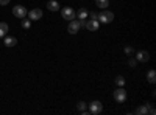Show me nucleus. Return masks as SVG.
<instances>
[{
  "instance_id": "f257e3e1",
  "label": "nucleus",
  "mask_w": 156,
  "mask_h": 115,
  "mask_svg": "<svg viewBox=\"0 0 156 115\" xmlns=\"http://www.w3.org/2000/svg\"><path fill=\"white\" fill-rule=\"evenodd\" d=\"M112 19H114V14L111 11H101L97 16V20L101 23H109V22H112Z\"/></svg>"
},
{
  "instance_id": "f03ea898",
  "label": "nucleus",
  "mask_w": 156,
  "mask_h": 115,
  "mask_svg": "<svg viewBox=\"0 0 156 115\" xmlns=\"http://www.w3.org/2000/svg\"><path fill=\"white\" fill-rule=\"evenodd\" d=\"M61 16H62V19H66V20H72V19L76 17L73 8H70V6H64L61 9Z\"/></svg>"
},
{
  "instance_id": "7ed1b4c3",
  "label": "nucleus",
  "mask_w": 156,
  "mask_h": 115,
  "mask_svg": "<svg viewBox=\"0 0 156 115\" xmlns=\"http://www.w3.org/2000/svg\"><path fill=\"white\" fill-rule=\"evenodd\" d=\"M27 9H25V6H22V5H17V6H14L12 8V14H14L16 17H19V19H23V17H27Z\"/></svg>"
},
{
  "instance_id": "20e7f679",
  "label": "nucleus",
  "mask_w": 156,
  "mask_h": 115,
  "mask_svg": "<svg viewBox=\"0 0 156 115\" xmlns=\"http://www.w3.org/2000/svg\"><path fill=\"white\" fill-rule=\"evenodd\" d=\"M114 100L117 101V103H123V101L126 100V92H125L123 87H119V89L114 92Z\"/></svg>"
},
{
  "instance_id": "39448f33",
  "label": "nucleus",
  "mask_w": 156,
  "mask_h": 115,
  "mask_svg": "<svg viewBox=\"0 0 156 115\" xmlns=\"http://www.w3.org/2000/svg\"><path fill=\"white\" fill-rule=\"evenodd\" d=\"M80 28H81V27H80V20H76V19H72V20H69V27H67V31H69L70 34H76Z\"/></svg>"
},
{
  "instance_id": "423d86ee",
  "label": "nucleus",
  "mask_w": 156,
  "mask_h": 115,
  "mask_svg": "<svg viewBox=\"0 0 156 115\" xmlns=\"http://www.w3.org/2000/svg\"><path fill=\"white\" fill-rule=\"evenodd\" d=\"M89 106V113H100L103 110V104L100 103V101H92Z\"/></svg>"
},
{
  "instance_id": "0eeeda50",
  "label": "nucleus",
  "mask_w": 156,
  "mask_h": 115,
  "mask_svg": "<svg viewBox=\"0 0 156 115\" xmlns=\"http://www.w3.org/2000/svg\"><path fill=\"white\" fill-rule=\"evenodd\" d=\"M27 16H28L30 20H39V19L42 17V9L34 8V9H31L30 12H27Z\"/></svg>"
},
{
  "instance_id": "6e6552de",
  "label": "nucleus",
  "mask_w": 156,
  "mask_h": 115,
  "mask_svg": "<svg viewBox=\"0 0 156 115\" xmlns=\"http://www.w3.org/2000/svg\"><path fill=\"white\" fill-rule=\"evenodd\" d=\"M84 27H86L89 31H97V30H98V27H100V22H98L97 19H90V20H87V22H86Z\"/></svg>"
},
{
  "instance_id": "1a4fd4ad",
  "label": "nucleus",
  "mask_w": 156,
  "mask_h": 115,
  "mask_svg": "<svg viewBox=\"0 0 156 115\" xmlns=\"http://www.w3.org/2000/svg\"><path fill=\"white\" fill-rule=\"evenodd\" d=\"M136 58H137V61H140V62H147V61L150 59V55H148L147 52H144V50H140V52H137Z\"/></svg>"
},
{
  "instance_id": "9d476101",
  "label": "nucleus",
  "mask_w": 156,
  "mask_h": 115,
  "mask_svg": "<svg viewBox=\"0 0 156 115\" xmlns=\"http://www.w3.org/2000/svg\"><path fill=\"white\" fill-rule=\"evenodd\" d=\"M47 9H50V11H59V3L56 2V0H48V2H47Z\"/></svg>"
},
{
  "instance_id": "9b49d317",
  "label": "nucleus",
  "mask_w": 156,
  "mask_h": 115,
  "mask_svg": "<svg viewBox=\"0 0 156 115\" xmlns=\"http://www.w3.org/2000/svg\"><path fill=\"white\" fill-rule=\"evenodd\" d=\"M148 106L150 104H144V106H139L134 112L137 113V115H145V113H148Z\"/></svg>"
},
{
  "instance_id": "f8f14e48",
  "label": "nucleus",
  "mask_w": 156,
  "mask_h": 115,
  "mask_svg": "<svg viewBox=\"0 0 156 115\" xmlns=\"http://www.w3.org/2000/svg\"><path fill=\"white\" fill-rule=\"evenodd\" d=\"M16 44H17V39H16V37H12V36H11V37H9V36L5 37V45H6V47H14Z\"/></svg>"
},
{
  "instance_id": "ddd939ff",
  "label": "nucleus",
  "mask_w": 156,
  "mask_h": 115,
  "mask_svg": "<svg viewBox=\"0 0 156 115\" xmlns=\"http://www.w3.org/2000/svg\"><path fill=\"white\" fill-rule=\"evenodd\" d=\"M8 23H5V22H0V37H3V36H6V33H8Z\"/></svg>"
},
{
  "instance_id": "4468645a",
  "label": "nucleus",
  "mask_w": 156,
  "mask_h": 115,
  "mask_svg": "<svg viewBox=\"0 0 156 115\" xmlns=\"http://www.w3.org/2000/svg\"><path fill=\"white\" fill-rule=\"evenodd\" d=\"M147 79H148V83L154 84V81H156V72L154 70H148L147 72Z\"/></svg>"
},
{
  "instance_id": "2eb2a0df",
  "label": "nucleus",
  "mask_w": 156,
  "mask_h": 115,
  "mask_svg": "<svg viewBox=\"0 0 156 115\" xmlns=\"http://www.w3.org/2000/svg\"><path fill=\"white\" fill-rule=\"evenodd\" d=\"M76 17L80 19V20H84V19L87 17V11H86L84 8H81L80 11H78V14H76Z\"/></svg>"
},
{
  "instance_id": "dca6fc26",
  "label": "nucleus",
  "mask_w": 156,
  "mask_h": 115,
  "mask_svg": "<svg viewBox=\"0 0 156 115\" xmlns=\"http://www.w3.org/2000/svg\"><path fill=\"white\" fill-rule=\"evenodd\" d=\"M30 27H31V20L30 19H22V28H25V30H30Z\"/></svg>"
},
{
  "instance_id": "f3484780",
  "label": "nucleus",
  "mask_w": 156,
  "mask_h": 115,
  "mask_svg": "<svg viewBox=\"0 0 156 115\" xmlns=\"http://www.w3.org/2000/svg\"><path fill=\"white\" fill-rule=\"evenodd\" d=\"M76 107H78V110H80V112H83L84 115L87 113V112H86V107H87V104L84 103V101H80V103H78V106H76Z\"/></svg>"
},
{
  "instance_id": "a211bd4d",
  "label": "nucleus",
  "mask_w": 156,
  "mask_h": 115,
  "mask_svg": "<svg viewBox=\"0 0 156 115\" xmlns=\"http://www.w3.org/2000/svg\"><path fill=\"white\" fill-rule=\"evenodd\" d=\"M95 3H97V6H100V8H106V6L109 5V0H95Z\"/></svg>"
},
{
  "instance_id": "6ab92c4d",
  "label": "nucleus",
  "mask_w": 156,
  "mask_h": 115,
  "mask_svg": "<svg viewBox=\"0 0 156 115\" xmlns=\"http://www.w3.org/2000/svg\"><path fill=\"white\" fill-rule=\"evenodd\" d=\"M115 84L119 86V87H123V84H125V79H123V76H117V78H115Z\"/></svg>"
},
{
  "instance_id": "aec40b11",
  "label": "nucleus",
  "mask_w": 156,
  "mask_h": 115,
  "mask_svg": "<svg viewBox=\"0 0 156 115\" xmlns=\"http://www.w3.org/2000/svg\"><path fill=\"white\" fill-rule=\"evenodd\" d=\"M125 53H126V55H133L134 50H133L131 47H125Z\"/></svg>"
},
{
  "instance_id": "412c9836",
  "label": "nucleus",
  "mask_w": 156,
  "mask_h": 115,
  "mask_svg": "<svg viewBox=\"0 0 156 115\" xmlns=\"http://www.w3.org/2000/svg\"><path fill=\"white\" fill-rule=\"evenodd\" d=\"M128 64H129V66H131V67H136L137 61H136V59H129V61H128Z\"/></svg>"
},
{
  "instance_id": "4be33fe9",
  "label": "nucleus",
  "mask_w": 156,
  "mask_h": 115,
  "mask_svg": "<svg viewBox=\"0 0 156 115\" xmlns=\"http://www.w3.org/2000/svg\"><path fill=\"white\" fill-rule=\"evenodd\" d=\"M9 0H0V5H8Z\"/></svg>"
}]
</instances>
